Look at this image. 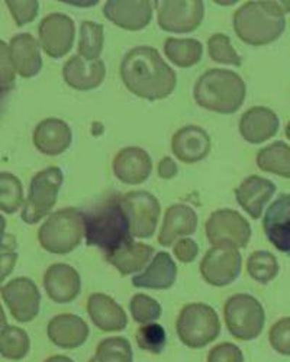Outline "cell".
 Returning a JSON list of instances; mask_svg holds the SVG:
<instances>
[{
    "label": "cell",
    "instance_id": "obj_1",
    "mask_svg": "<svg viewBox=\"0 0 290 362\" xmlns=\"http://www.w3.org/2000/svg\"><path fill=\"white\" fill-rule=\"evenodd\" d=\"M121 78L131 93L147 100H163L176 88L178 77L153 47L129 49L120 67Z\"/></svg>",
    "mask_w": 290,
    "mask_h": 362
},
{
    "label": "cell",
    "instance_id": "obj_2",
    "mask_svg": "<svg viewBox=\"0 0 290 362\" xmlns=\"http://www.w3.org/2000/svg\"><path fill=\"white\" fill-rule=\"evenodd\" d=\"M81 215L86 244L102 250L105 257L134 243L120 197L105 200Z\"/></svg>",
    "mask_w": 290,
    "mask_h": 362
},
{
    "label": "cell",
    "instance_id": "obj_3",
    "mask_svg": "<svg viewBox=\"0 0 290 362\" xmlns=\"http://www.w3.org/2000/svg\"><path fill=\"white\" fill-rule=\"evenodd\" d=\"M290 2H247L234 13V29L248 45H267L284 31Z\"/></svg>",
    "mask_w": 290,
    "mask_h": 362
},
{
    "label": "cell",
    "instance_id": "obj_4",
    "mask_svg": "<svg viewBox=\"0 0 290 362\" xmlns=\"http://www.w3.org/2000/svg\"><path fill=\"white\" fill-rule=\"evenodd\" d=\"M245 83L234 71L211 69L203 73L193 90L196 103L211 112L231 115L236 113L245 100Z\"/></svg>",
    "mask_w": 290,
    "mask_h": 362
},
{
    "label": "cell",
    "instance_id": "obj_5",
    "mask_svg": "<svg viewBox=\"0 0 290 362\" xmlns=\"http://www.w3.org/2000/svg\"><path fill=\"white\" fill-rule=\"evenodd\" d=\"M83 235V215L77 209L67 207L54 212L42 223L38 230V240L45 251L64 255L80 245Z\"/></svg>",
    "mask_w": 290,
    "mask_h": 362
},
{
    "label": "cell",
    "instance_id": "obj_6",
    "mask_svg": "<svg viewBox=\"0 0 290 362\" xmlns=\"http://www.w3.org/2000/svg\"><path fill=\"white\" fill-rule=\"evenodd\" d=\"M176 330L186 346L199 349L219 337L221 322L211 306L192 303L182 309L176 322Z\"/></svg>",
    "mask_w": 290,
    "mask_h": 362
},
{
    "label": "cell",
    "instance_id": "obj_7",
    "mask_svg": "<svg viewBox=\"0 0 290 362\" xmlns=\"http://www.w3.org/2000/svg\"><path fill=\"white\" fill-rule=\"evenodd\" d=\"M229 334L240 341L255 339L265 327V309L250 294H236L226 300L224 308Z\"/></svg>",
    "mask_w": 290,
    "mask_h": 362
},
{
    "label": "cell",
    "instance_id": "obj_8",
    "mask_svg": "<svg viewBox=\"0 0 290 362\" xmlns=\"http://www.w3.org/2000/svg\"><path fill=\"white\" fill-rule=\"evenodd\" d=\"M63 181V171L58 167H48L33 177L28 199L22 210L23 222L34 225L51 212L57 203Z\"/></svg>",
    "mask_w": 290,
    "mask_h": 362
},
{
    "label": "cell",
    "instance_id": "obj_9",
    "mask_svg": "<svg viewBox=\"0 0 290 362\" xmlns=\"http://www.w3.org/2000/svg\"><path fill=\"white\" fill-rule=\"evenodd\" d=\"M121 207L129 225L131 235L135 238H151L160 219V203L149 192H129L120 197Z\"/></svg>",
    "mask_w": 290,
    "mask_h": 362
},
{
    "label": "cell",
    "instance_id": "obj_10",
    "mask_svg": "<svg viewBox=\"0 0 290 362\" xmlns=\"http://www.w3.org/2000/svg\"><path fill=\"white\" fill-rule=\"evenodd\" d=\"M207 235L214 247L245 248L251 238V226L236 210L221 209L208 219Z\"/></svg>",
    "mask_w": 290,
    "mask_h": 362
},
{
    "label": "cell",
    "instance_id": "obj_11",
    "mask_svg": "<svg viewBox=\"0 0 290 362\" xmlns=\"http://www.w3.org/2000/svg\"><path fill=\"white\" fill-rule=\"evenodd\" d=\"M158 26L163 31L187 34L195 31L205 16V5L200 0L195 2H156Z\"/></svg>",
    "mask_w": 290,
    "mask_h": 362
},
{
    "label": "cell",
    "instance_id": "obj_12",
    "mask_svg": "<svg viewBox=\"0 0 290 362\" xmlns=\"http://www.w3.org/2000/svg\"><path fill=\"white\" fill-rule=\"evenodd\" d=\"M243 259L234 248H211L200 262V274L207 283L215 287H224L236 281L241 273Z\"/></svg>",
    "mask_w": 290,
    "mask_h": 362
},
{
    "label": "cell",
    "instance_id": "obj_13",
    "mask_svg": "<svg viewBox=\"0 0 290 362\" xmlns=\"http://www.w3.org/2000/svg\"><path fill=\"white\" fill-rule=\"evenodd\" d=\"M38 35L47 55L51 58H62L73 48L76 26L70 16L64 13H51L41 21Z\"/></svg>",
    "mask_w": 290,
    "mask_h": 362
},
{
    "label": "cell",
    "instance_id": "obj_14",
    "mask_svg": "<svg viewBox=\"0 0 290 362\" xmlns=\"http://www.w3.org/2000/svg\"><path fill=\"white\" fill-rule=\"evenodd\" d=\"M0 293L16 320L26 323L37 317L41 305V294L33 280L26 277L15 279L0 288Z\"/></svg>",
    "mask_w": 290,
    "mask_h": 362
},
{
    "label": "cell",
    "instance_id": "obj_15",
    "mask_svg": "<svg viewBox=\"0 0 290 362\" xmlns=\"http://www.w3.org/2000/svg\"><path fill=\"white\" fill-rule=\"evenodd\" d=\"M113 174L125 185L137 186L147 181L153 171V161L147 151L138 146L121 149L113 158Z\"/></svg>",
    "mask_w": 290,
    "mask_h": 362
},
{
    "label": "cell",
    "instance_id": "obj_16",
    "mask_svg": "<svg viewBox=\"0 0 290 362\" xmlns=\"http://www.w3.org/2000/svg\"><path fill=\"white\" fill-rule=\"evenodd\" d=\"M263 229L276 250L290 255V194H282L270 204Z\"/></svg>",
    "mask_w": 290,
    "mask_h": 362
},
{
    "label": "cell",
    "instance_id": "obj_17",
    "mask_svg": "<svg viewBox=\"0 0 290 362\" xmlns=\"http://www.w3.org/2000/svg\"><path fill=\"white\" fill-rule=\"evenodd\" d=\"M44 288L54 303H71L80 294V276L71 265L54 264L45 271Z\"/></svg>",
    "mask_w": 290,
    "mask_h": 362
},
{
    "label": "cell",
    "instance_id": "obj_18",
    "mask_svg": "<svg viewBox=\"0 0 290 362\" xmlns=\"http://www.w3.org/2000/svg\"><path fill=\"white\" fill-rule=\"evenodd\" d=\"M171 151L182 163L195 164L208 157L211 138L203 128L187 125L173 135Z\"/></svg>",
    "mask_w": 290,
    "mask_h": 362
},
{
    "label": "cell",
    "instance_id": "obj_19",
    "mask_svg": "<svg viewBox=\"0 0 290 362\" xmlns=\"http://www.w3.org/2000/svg\"><path fill=\"white\" fill-rule=\"evenodd\" d=\"M108 21L127 31H141L153 19L151 2H116L109 0L103 6Z\"/></svg>",
    "mask_w": 290,
    "mask_h": 362
},
{
    "label": "cell",
    "instance_id": "obj_20",
    "mask_svg": "<svg viewBox=\"0 0 290 362\" xmlns=\"http://www.w3.org/2000/svg\"><path fill=\"white\" fill-rule=\"evenodd\" d=\"M73 134L70 127L62 119L48 117L40 122L34 131V144L40 153L55 157L70 148Z\"/></svg>",
    "mask_w": 290,
    "mask_h": 362
},
{
    "label": "cell",
    "instance_id": "obj_21",
    "mask_svg": "<svg viewBox=\"0 0 290 362\" xmlns=\"http://www.w3.org/2000/svg\"><path fill=\"white\" fill-rule=\"evenodd\" d=\"M276 193V185L273 181L250 175L236 189V197L238 204L253 218L258 219L263 215V209Z\"/></svg>",
    "mask_w": 290,
    "mask_h": 362
},
{
    "label": "cell",
    "instance_id": "obj_22",
    "mask_svg": "<svg viewBox=\"0 0 290 362\" xmlns=\"http://www.w3.org/2000/svg\"><path fill=\"white\" fill-rule=\"evenodd\" d=\"M106 76V67L102 59L87 62L80 55H73L63 67L64 81L81 92L98 88Z\"/></svg>",
    "mask_w": 290,
    "mask_h": 362
},
{
    "label": "cell",
    "instance_id": "obj_23",
    "mask_svg": "<svg viewBox=\"0 0 290 362\" xmlns=\"http://www.w3.org/2000/svg\"><path fill=\"white\" fill-rule=\"evenodd\" d=\"M47 332L54 345L64 349H74L87 341L91 329L81 317L67 313L51 319Z\"/></svg>",
    "mask_w": 290,
    "mask_h": 362
},
{
    "label": "cell",
    "instance_id": "obj_24",
    "mask_svg": "<svg viewBox=\"0 0 290 362\" xmlns=\"http://www.w3.org/2000/svg\"><path fill=\"white\" fill-rule=\"evenodd\" d=\"M197 228V215L187 204H173L167 209L164 222L158 235V244L170 247L178 239L195 233Z\"/></svg>",
    "mask_w": 290,
    "mask_h": 362
},
{
    "label": "cell",
    "instance_id": "obj_25",
    "mask_svg": "<svg viewBox=\"0 0 290 362\" xmlns=\"http://www.w3.org/2000/svg\"><path fill=\"white\" fill-rule=\"evenodd\" d=\"M279 125V117L273 110L255 106L241 116L240 134L250 144H261L277 134Z\"/></svg>",
    "mask_w": 290,
    "mask_h": 362
},
{
    "label": "cell",
    "instance_id": "obj_26",
    "mask_svg": "<svg viewBox=\"0 0 290 362\" xmlns=\"http://www.w3.org/2000/svg\"><path fill=\"white\" fill-rule=\"evenodd\" d=\"M11 62L15 73L21 77H35L42 69V58L38 42L31 34H19L9 45Z\"/></svg>",
    "mask_w": 290,
    "mask_h": 362
},
{
    "label": "cell",
    "instance_id": "obj_27",
    "mask_svg": "<svg viewBox=\"0 0 290 362\" xmlns=\"http://www.w3.org/2000/svg\"><path fill=\"white\" fill-rule=\"evenodd\" d=\"M87 313L92 322L105 332H120L128 323L124 309L112 297L102 293H95L87 300Z\"/></svg>",
    "mask_w": 290,
    "mask_h": 362
},
{
    "label": "cell",
    "instance_id": "obj_28",
    "mask_svg": "<svg viewBox=\"0 0 290 362\" xmlns=\"http://www.w3.org/2000/svg\"><path fill=\"white\" fill-rule=\"evenodd\" d=\"M178 277L176 262L167 252H158L147 269L132 279V286L137 288L167 290Z\"/></svg>",
    "mask_w": 290,
    "mask_h": 362
},
{
    "label": "cell",
    "instance_id": "obj_29",
    "mask_svg": "<svg viewBox=\"0 0 290 362\" xmlns=\"http://www.w3.org/2000/svg\"><path fill=\"white\" fill-rule=\"evenodd\" d=\"M153 254L154 248L151 245L131 243L120 251L106 255V261L118 269L121 276H129L137 273V271L144 269V267L151 259Z\"/></svg>",
    "mask_w": 290,
    "mask_h": 362
},
{
    "label": "cell",
    "instance_id": "obj_30",
    "mask_svg": "<svg viewBox=\"0 0 290 362\" xmlns=\"http://www.w3.org/2000/svg\"><path fill=\"white\" fill-rule=\"evenodd\" d=\"M164 54L174 66L189 69L199 64L203 55V45L197 40L167 38L164 42Z\"/></svg>",
    "mask_w": 290,
    "mask_h": 362
},
{
    "label": "cell",
    "instance_id": "obj_31",
    "mask_svg": "<svg viewBox=\"0 0 290 362\" xmlns=\"http://www.w3.org/2000/svg\"><path fill=\"white\" fill-rule=\"evenodd\" d=\"M257 165L266 173L290 178V146L279 141L263 148L257 156Z\"/></svg>",
    "mask_w": 290,
    "mask_h": 362
},
{
    "label": "cell",
    "instance_id": "obj_32",
    "mask_svg": "<svg viewBox=\"0 0 290 362\" xmlns=\"http://www.w3.org/2000/svg\"><path fill=\"white\" fill-rule=\"evenodd\" d=\"M103 49V26L92 22L83 21L80 25L79 52L80 57L87 62H95Z\"/></svg>",
    "mask_w": 290,
    "mask_h": 362
},
{
    "label": "cell",
    "instance_id": "obj_33",
    "mask_svg": "<svg viewBox=\"0 0 290 362\" xmlns=\"http://www.w3.org/2000/svg\"><path fill=\"white\" fill-rule=\"evenodd\" d=\"M89 362H134L131 344L121 337L108 338L96 348V355Z\"/></svg>",
    "mask_w": 290,
    "mask_h": 362
},
{
    "label": "cell",
    "instance_id": "obj_34",
    "mask_svg": "<svg viewBox=\"0 0 290 362\" xmlns=\"http://www.w3.org/2000/svg\"><path fill=\"white\" fill-rule=\"evenodd\" d=\"M29 348H31V342L26 332L19 327L8 326L0 335V355L8 359L18 361L25 358Z\"/></svg>",
    "mask_w": 290,
    "mask_h": 362
},
{
    "label": "cell",
    "instance_id": "obj_35",
    "mask_svg": "<svg viewBox=\"0 0 290 362\" xmlns=\"http://www.w3.org/2000/svg\"><path fill=\"white\" fill-rule=\"evenodd\" d=\"M247 269L251 279L261 284H267L279 274V262L276 257L267 251H255L247 261Z\"/></svg>",
    "mask_w": 290,
    "mask_h": 362
},
{
    "label": "cell",
    "instance_id": "obj_36",
    "mask_svg": "<svg viewBox=\"0 0 290 362\" xmlns=\"http://www.w3.org/2000/svg\"><path fill=\"white\" fill-rule=\"evenodd\" d=\"M23 202V189L18 177L11 173H0V210L15 214Z\"/></svg>",
    "mask_w": 290,
    "mask_h": 362
},
{
    "label": "cell",
    "instance_id": "obj_37",
    "mask_svg": "<svg viewBox=\"0 0 290 362\" xmlns=\"http://www.w3.org/2000/svg\"><path fill=\"white\" fill-rule=\"evenodd\" d=\"M208 51L214 62L226 66H241V57L231 44V40L224 34H215L208 41Z\"/></svg>",
    "mask_w": 290,
    "mask_h": 362
},
{
    "label": "cell",
    "instance_id": "obj_38",
    "mask_svg": "<svg viewBox=\"0 0 290 362\" xmlns=\"http://www.w3.org/2000/svg\"><path fill=\"white\" fill-rule=\"evenodd\" d=\"M129 310L137 323L149 325L161 316V306L157 300L145 294H137L131 298Z\"/></svg>",
    "mask_w": 290,
    "mask_h": 362
},
{
    "label": "cell",
    "instance_id": "obj_39",
    "mask_svg": "<svg viewBox=\"0 0 290 362\" xmlns=\"http://www.w3.org/2000/svg\"><path fill=\"white\" fill-rule=\"evenodd\" d=\"M166 330L161 325L149 323L139 327L137 332V344L141 349L151 352V354H161L166 346Z\"/></svg>",
    "mask_w": 290,
    "mask_h": 362
},
{
    "label": "cell",
    "instance_id": "obj_40",
    "mask_svg": "<svg viewBox=\"0 0 290 362\" xmlns=\"http://www.w3.org/2000/svg\"><path fill=\"white\" fill-rule=\"evenodd\" d=\"M269 339L274 351L282 355H290V317H284L273 325Z\"/></svg>",
    "mask_w": 290,
    "mask_h": 362
},
{
    "label": "cell",
    "instance_id": "obj_41",
    "mask_svg": "<svg viewBox=\"0 0 290 362\" xmlns=\"http://www.w3.org/2000/svg\"><path fill=\"white\" fill-rule=\"evenodd\" d=\"M15 86V70L12 67L9 47L0 41V88L9 93Z\"/></svg>",
    "mask_w": 290,
    "mask_h": 362
},
{
    "label": "cell",
    "instance_id": "obj_42",
    "mask_svg": "<svg viewBox=\"0 0 290 362\" xmlns=\"http://www.w3.org/2000/svg\"><path fill=\"white\" fill-rule=\"evenodd\" d=\"M6 5L18 26L33 22L37 18L40 9L38 2H12V0H8Z\"/></svg>",
    "mask_w": 290,
    "mask_h": 362
},
{
    "label": "cell",
    "instance_id": "obj_43",
    "mask_svg": "<svg viewBox=\"0 0 290 362\" xmlns=\"http://www.w3.org/2000/svg\"><path fill=\"white\" fill-rule=\"evenodd\" d=\"M208 362H244V355L234 344H221L211 349Z\"/></svg>",
    "mask_w": 290,
    "mask_h": 362
},
{
    "label": "cell",
    "instance_id": "obj_44",
    "mask_svg": "<svg viewBox=\"0 0 290 362\" xmlns=\"http://www.w3.org/2000/svg\"><path fill=\"white\" fill-rule=\"evenodd\" d=\"M199 254V247L190 238H183L174 245V255L179 258L182 262H192Z\"/></svg>",
    "mask_w": 290,
    "mask_h": 362
},
{
    "label": "cell",
    "instance_id": "obj_45",
    "mask_svg": "<svg viewBox=\"0 0 290 362\" xmlns=\"http://www.w3.org/2000/svg\"><path fill=\"white\" fill-rule=\"evenodd\" d=\"M18 261V254L15 252H5L0 255V283L12 273V269Z\"/></svg>",
    "mask_w": 290,
    "mask_h": 362
},
{
    "label": "cell",
    "instance_id": "obj_46",
    "mask_svg": "<svg viewBox=\"0 0 290 362\" xmlns=\"http://www.w3.org/2000/svg\"><path fill=\"white\" fill-rule=\"evenodd\" d=\"M158 177L164 178V180H170L174 178L179 173V167L178 164L174 163V160H171L170 157H164L160 163H158Z\"/></svg>",
    "mask_w": 290,
    "mask_h": 362
},
{
    "label": "cell",
    "instance_id": "obj_47",
    "mask_svg": "<svg viewBox=\"0 0 290 362\" xmlns=\"http://www.w3.org/2000/svg\"><path fill=\"white\" fill-rule=\"evenodd\" d=\"M44 362H74V361L69 356H64V355H54V356L45 359Z\"/></svg>",
    "mask_w": 290,
    "mask_h": 362
},
{
    "label": "cell",
    "instance_id": "obj_48",
    "mask_svg": "<svg viewBox=\"0 0 290 362\" xmlns=\"http://www.w3.org/2000/svg\"><path fill=\"white\" fill-rule=\"evenodd\" d=\"M8 327V320L5 316V312L2 309V305H0V335H2V332Z\"/></svg>",
    "mask_w": 290,
    "mask_h": 362
},
{
    "label": "cell",
    "instance_id": "obj_49",
    "mask_svg": "<svg viewBox=\"0 0 290 362\" xmlns=\"http://www.w3.org/2000/svg\"><path fill=\"white\" fill-rule=\"evenodd\" d=\"M67 4L74 6H95L98 2H67Z\"/></svg>",
    "mask_w": 290,
    "mask_h": 362
},
{
    "label": "cell",
    "instance_id": "obj_50",
    "mask_svg": "<svg viewBox=\"0 0 290 362\" xmlns=\"http://www.w3.org/2000/svg\"><path fill=\"white\" fill-rule=\"evenodd\" d=\"M5 228H6V221L4 216L0 215V236H5Z\"/></svg>",
    "mask_w": 290,
    "mask_h": 362
},
{
    "label": "cell",
    "instance_id": "obj_51",
    "mask_svg": "<svg viewBox=\"0 0 290 362\" xmlns=\"http://www.w3.org/2000/svg\"><path fill=\"white\" fill-rule=\"evenodd\" d=\"M6 96V93L4 92V90L2 88H0V106H2V102H4V98Z\"/></svg>",
    "mask_w": 290,
    "mask_h": 362
},
{
    "label": "cell",
    "instance_id": "obj_52",
    "mask_svg": "<svg viewBox=\"0 0 290 362\" xmlns=\"http://www.w3.org/2000/svg\"><path fill=\"white\" fill-rule=\"evenodd\" d=\"M286 136L290 139V122H289L287 127H286Z\"/></svg>",
    "mask_w": 290,
    "mask_h": 362
}]
</instances>
